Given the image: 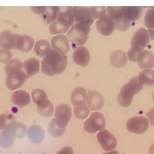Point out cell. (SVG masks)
<instances>
[{"mask_svg": "<svg viewBox=\"0 0 154 154\" xmlns=\"http://www.w3.org/2000/svg\"><path fill=\"white\" fill-rule=\"evenodd\" d=\"M67 57L61 55L56 50H51L42 61V72L48 76L62 74L66 69Z\"/></svg>", "mask_w": 154, "mask_h": 154, "instance_id": "6da1fadb", "label": "cell"}, {"mask_svg": "<svg viewBox=\"0 0 154 154\" xmlns=\"http://www.w3.org/2000/svg\"><path fill=\"white\" fill-rule=\"evenodd\" d=\"M143 88V86L138 82L137 77L131 78L128 83L122 87L118 95L119 104L124 107L130 106L133 102L134 96L140 93Z\"/></svg>", "mask_w": 154, "mask_h": 154, "instance_id": "7a4b0ae2", "label": "cell"}, {"mask_svg": "<svg viewBox=\"0 0 154 154\" xmlns=\"http://www.w3.org/2000/svg\"><path fill=\"white\" fill-rule=\"evenodd\" d=\"M90 26L84 23H76L67 33L68 39L75 45L82 46L84 45L88 39Z\"/></svg>", "mask_w": 154, "mask_h": 154, "instance_id": "3957f363", "label": "cell"}, {"mask_svg": "<svg viewBox=\"0 0 154 154\" xmlns=\"http://www.w3.org/2000/svg\"><path fill=\"white\" fill-rule=\"evenodd\" d=\"M106 126V120L103 114L100 112L91 113L89 118L84 123V129L87 133L94 134L98 131L104 130Z\"/></svg>", "mask_w": 154, "mask_h": 154, "instance_id": "277c9868", "label": "cell"}, {"mask_svg": "<svg viewBox=\"0 0 154 154\" xmlns=\"http://www.w3.org/2000/svg\"><path fill=\"white\" fill-rule=\"evenodd\" d=\"M54 116L57 126L61 129H65L72 117L71 107L66 104L58 105L56 106Z\"/></svg>", "mask_w": 154, "mask_h": 154, "instance_id": "5b68a950", "label": "cell"}, {"mask_svg": "<svg viewBox=\"0 0 154 154\" xmlns=\"http://www.w3.org/2000/svg\"><path fill=\"white\" fill-rule=\"evenodd\" d=\"M126 126L130 133L142 134L146 132L149 128V120L143 116H133L128 120Z\"/></svg>", "mask_w": 154, "mask_h": 154, "instance_id": "8992f818", "label": "cell"}, {"mask_svg": "<svg viewBox=\"0 0 154 154\" xmlns=\"http://www.w3.org/2000/svg\"><path fill=\"white\" fill-rule=\"evenodd\" d=\"M97 140L104 151L108 152L113 151L116 148L117 141L114 135L108 130H104L98 133Z\"/></svg>", "mask_w": 154, "mask_h": 154, "instance_id": "52a82bcc", "label": "cell"}, {"mask_svg": "<svg viewBox=\"0 0 154 154\" xmlns=\"http://www.w3.org/2000/svg\"><path fill=\"white\" fill-rule=\"evenodd\" d=\"M56 21L65 28L69 29L70 27H72L75 22L73 7H59V11Z\"/></svg>", "mask_w": 154, "mask_h": 154, "instance_id": "ba28073f", "label": "cell"}, {"mask_svg": "<svg viewBox=\"0 0 154 154\" xmlns=\"http://www.w3.org/2000/svg\"><path fill=\"white\" fill-rule=\"evenodd\" d=\"M96 28L101 35L108 36L115 31V22L108 15L106 14L97 21Z\"/></svg>", "mask_w": 154, "mask_h": 154, "instance_id": "9c48e42d", "label": "cell"}, {"mask_svg": "<svg viewBox=\"0 0 154 154\" xmlns=\"http://www.w3.org/2000/svg\"><path fill=\"white\" fill-rule=\"evenodd\" d=\"M105 104V99L99 92L95 90L88 92L86 105L91 111L100 110Z\"/></svg>", "mask_w": 154, "mask_h": 154, "instance_id": "30bf717a", "label": "cell"}, {"mask_svg": "<svg viewBox=\"0 0 154 154\" xmlns=\"http://www.w3.org/2000/svg\"><path fill=\"white\" fill-rule=\"evenodd\" d=\"M75 23H84L91 25L94 19L91 14L90 8L86 6H74L73 7Z\"/></svg>", "mask_w": 154, "mask_h": 154, "instance_id": "8fae6325", "label": "cell"}, {"mask_svg": "<svg viewBox=\"0 0 154 154\" xmlns=\"http://www.w3.org/2000/svg\"><path fill=\"white\" fill-rule=\"evenodd\" d=\"M90 58L88 50L84 46L77 47L72 54V59L75 63L83 68L88 66Z\"/></svg>", "mask_w": 154, "mask_h": 154, "instance_id": "7c38bea8", "label": "cell"}, {"mask_svg": "<svg viewBox=\"0 0 154 154\" xmlns=\"http://www.w3.org/2000/svg\"><path fill=\"white\" fill-rule=\"evenodd\" d=\"M17 34H14L9 30H5L0 33V47L4 50H15Z\"/></svg>", "mask_w": 154, "mask_h": 154, "instance_id": "4fadbf2b", "label": "cell"}, {"mask_svg": "<svg viewBox=\"0 0 154 154\" xmlns=\"http://www.w3.org/2000/svg\"><path fill=\"white\" fill-rule=\"evenodd\" d=\"M51 46L62 55H66L70 50V45L67 38L63 34H58L51 40Z\"/></svg>", "mask_w": 154, "mask_h": 154, "instance_id": "5bb4252c", "label": "cell"}, {"mask_svg": "<svg viewBox=\"0 0 154 154\" xmlns=\"http://www.w3.org/2000/svg\"><path fill=\"white\" fill-rule=\"evenodd\" d=\"M150 42L149 34L146 29L141 27L137 30L132 36L131 45L132 47H139L144 48Z\"/></svg>", "mask_w": 154, "mask_h": 154, "instance_id": "9a60e30c", "label": "cell"}, {"mask_svg": "<svg viewBox=\"0 0 154 154\" xmlns=\"http://www.w3.org/2000/svg\"><path fill=\"white\" fill-rule=\"evenodd\" d=\"M27 79L26 73L21 70L12 76H7L5 84L6 87L10 90H14L22 86Z\"/></svg>", "mask_w": 154, "mask_h": 154, "instance_id": "2e32d148", "label": "cell"}, {"mask_svg": "<svg viewBox=\"0 0 154 154\" xmlns=\"http://www.w3.org/2000/svg\"><path fill=\"white\" fill-rule=\"evenodd\" d=\"M34 41L32 37L28 34H17L15 50L23 52H29L31 51L34 45Z\"/></svg>", "mask_w": 154, "mask_h": 154, "instance_id": "e0dca14e", "label": "cell"}, {"mask_svg": "<svg viewBox=\"0 0 154 154\" xmlns=\"http://www.w3.org/2000/svg\"><path fill=\"white\" fill-rule=\"evenodd\" d=\"M137 62L141 69H152L154 66V54L152 52L145 50L139 54Z\"/></svg>", "mask_w": 154, "mask_h": 154, "instance_id": "ac0fdd59", "label": "cell"}, {"mask_svg": "<svg viewBox=\"0 0 154 154\" xmlns=\"http://www.w3.org/2000/svg\"><path fill=\"white\" fill-rule=\"evenodd\" d=\"M13 103L20 108L25 107L30 103L31 99L28 92L18 90L13 93L11 96Z\"/></svg>", "mask_w": 154, "mask_h": 154, "instance_id": "d6986e66", "label": "cell"}, {"mask_svg": "<svg viewBox=\"0 0 154 154\" xmlns=\"http://www.w3.org/2000/svg\"><path fill=\"white\" fill-rule=\"evenodd\" d=\"M23 68L26 73L27 79L37 74L39 72L40 62L35 58H30L22 63Z\"/></svg>", "mask_w": 154, "mask_h": 154, "instance_id": "ffe728a7", "label": "cell"}, {"mask_svg": "<svg viewBox=\"0 0 154 154\" xmlns=\"http://www.w3.org/2000/svg\"><path fill=\"white\" fill-rule=\"evenodd\" d=\"M87 95L85 88L81 87H76L72 91L70 97L72 105L75 106L83 105L87 101Z\"/></svg>", "mask_w": 154, "mask_h": 154, "instance_id": "44dd1931", "label": "cell"}, {"mask_svg": "<svg viewBox=\"0 0 154 154\" xmlns=\"http://www.w3.org/2000/svg\"><path fill=\"white\" fill-rule=\"evenodd\" d=\"M110 63L113 67L121 68L128 63V59L125 53L121 50H116L111 54Z\"/></svg>", "mask_w": 154, "mask_h": 154, "instance_id": "7402d4cb", "label": "cell"}, {"mask_svg": "<svg viewBox=\"0 0 154 154\" xmlns=\"http://www.w3.org/2000/svg\"><path fill=\"white\" fill-rule=\"evenodd\" d=\"M59 11V6H45V11L41 17L47 24H51L57 20Z\"/></svg>", "mask_w": 154, "mask_h": 154, "instance_id": "603a6c76", "label": "cell"}, {"mask_svg": "<svg viewBox=\"0 0 154 154\" xmlns=\"http://www.w3.org/2000/svg\"><path fill=\"white\" fill-rule=\"evenodd\" d=\"M28 136L32 143L39 144L44 139L45 133L43 129L38 126H32L29 128Z\"/></svg>", "mask_w": 154, "mask_h": 154, "instance_id": "cb8c5ba5", "label": "cell"}, {"mask_svg": "<svg viewBox=\"0 0 154 154\" xmlns=\"http://www.w3.org/2000/svg\"><path fill=\"white\" fill-rule=\"evenodd\" d=\"M16 117L11 114H0V131L12 129L16 125Z\"/></svg>", "mask_w": 154, "mask_h": 154, "instance_id": "d4e9b609", "label": "cell"}, {"mask_svg": "<svg viewBox=\"0 0 154 154\" xmlns=\"http://www.w3.org/2000/svg\"><path fill=\"white\" fill-rule=\"evenodd\" d=\"M143 11L140 6H126L124 17L131 22L135 21L141 17Z\"/></svg>", "mask_w": 154, "mask_h": 154, "instance_id": "484cf974", "label": "cell"}, {"mask_svg": "<svg viewBox=\"0 0 154 154\" xmlns=\"http://www.w3.org/2000/svg\"><path fill=\"white\" fill-rule=\"evenodd\" d=\"M139 84L146 87L152 86L154 85V71L146 69L141 71L138 75Z\"/></svg>", "mask_w": 154, "mask_h": 154, "instance_id": "4316f807", "label": "cell"}, {"mask_svg": "<svg viewBox=\"0 0 154 154\" xmlns=\"http://www.w3.org/2000/svg\"><path fill=\"white\" fill-rule=\"evenodd\" d=\"M23 64L19 59L14 58L8 62L5 66V71L7 76H12L21 70Z\"/></svg>", "mask_w": 154, "mask_h": 154, "instance_id": "83f0119b", "label": "cell"}, {"mask_svg": "<svg viewBox=\"0 0 154 154\" xmlns=\"http://www.w3.org/2000/svg\"><path fill=\"white\" fill-rule=\"evenodd\" d=\"M37 108L40 114L46 118L51 117L54 112V106L51 102L48 99L37 105Z\"/></svg>", "mask_w": 154, "mask_h": 154, "instance_id": "f1b7e54d", "label": "cell"}, {"mask_svg": "<svg viewBox=\"0 0 154 154\" xmlns=\"http://www.w3.org/2000/svg\"><path fill=\"white\" fill-rule=\"evenodd\" d=\"M51 48V46L48 41L40 40L35 43L33 51L37 56L43 57L50 51Z\"/></svg>", "mask_w": 154, "mask_h": 154, "instance_id": "f546056e", "label": "cell"}, {"mask_svg": "<svg viewBox=\"0 0 154 154\" xmlns=\"http://www.w3.org/2000/svg\"><path fill=\"white\" fill-rule=\"evenodd\" d=\"M126 6H108L106 10L108 15L114 22L124 17Z\"/></svg>", "mask_w": 154, "mask_h": 154, "instance_id": "4dcf8cb0", "label": "cell"}, {"mask_svg": "<svg viewBox=\"0 0 154 154\" xmlns=\"http://www.w3.org/2000/svg\"><path fill=\"white\" fill-rule=\"evenodd\" d=\"M66 131L65 129H61L57 126L55 123V118H53L50 122L48 126V131L51 136L54 138H60L61 137Z\"/></svg>", "mask_w": 154, "mask_h": 154, "instance_id": "1f68e13d", "label": "cell"}, {"mask_svg": "<svg viewBox=\"0 0 154 154\" xmlns=\"http://www.w3.org/2000/svg\"><path fill=\"white\" fill-rule=\"evenodd\" d=\"M31 95L32 101L37 105L38 104L42 101L48 99L47 93L43 89L40 88L34 89L32 92Z\"/></svg>", "mask_w": 154, "mask_h": 154, "instance_id": "d6a6232c", "label": "cell"}, {"mask_svg": "<svg viewBox=\"0 0 154 154\" xmlns=\"http://www.w3.org/2000/svg\"><path fill=\"white\" fill-rule=\"evenodd\" d=\"M74 111L75 116L79 120H84L90 113L89 109L86 105L75 106Z\"/></svg>", "mask_w": 154, "mask_h": 154, "instance_id": "836d02e7", "label": "cell"}, {"mask_svg": "<svg viewBox=\"0 0 154 154\" xmlns=\"http://www.w3.org/2000/svg\"><path fill=\"white\" fill-rule=\"evenodd\" d=\"M89 8L91 14L93 19H100L106 12V8L105 6H91Z\"/></svg>", "mask_w": 154, "mask_h": 154, "instance_id": "e575fe53", "label": "cell"}, {"mask_svg": "<svg viewBox=\"0 0 154 154\" xmlns=\"http://www.w3.org/2000/svg\"><path fill=\"white\" fill-rule=\"evenodd\" d=\"M146 13L144 24L149 29H154V7H150Z\"/></svg>", "mask_w": 154, "mask_h": 154, "instance_id": "d590c367", "label": "cell"}, {"mask_svg": "<svg viewBox=\"0 0 154 154\" xmlns=\"http://www.w3.org/2000/svg\"><path fill=\"white\" fill-rule=\"evenodd\" d=\"M49 30L51 34H56L66 33L69 29L63 27L56 20L50 25Z\"/></svg>", "mask_w": 154, "mask_h": 154, "instance_id": "8d00e7d4", "label": "cell"}, {"mask_svg": "<svg viewBox=\"0 0 154 154\" xmlns=\"http://www.w3.org/2000/svg\"><path fill=\"white\" fill-rule=\"evenodd\" d=\"M115 27L120 31H125L129 29L131 25V22L124 17L119 19L115 22Z\"/></svg>", "mask_w": 154, "mask_h": 154, "instance_id": "74e56055", "label": "cell"}, {"mask_svg": "<svg viewBox=\"0 0 154 154\" xmlns=\"http://www.w3.org/2000/svg\"><path fill=\"white\" fill-rule=\"evenodd\" d=\"M144 51V49L139 47H132L128 51L127 53V57L130 61L137 62V57L142 52Z\"/></svg>", "mask_w": 154, "mask_h": 154, "instance_id": "f35d334b", "label": "cell"}, {"mask_svg": "<svg viewBox=\"0 0 154 154\" xmlns=\"http://www.w3.org/2000/svg\"><path fill=\"white\" fill-rule=\"evenodd\" d=\"M12 57L11 52L8 50L0 49V62L3 64L7 63Z\"/></svg>", "mask_w": 154, "mask_h": 154, "instance_id": "ab89813d", "label": "cell"}, {"mask_svg": "<svg viewBox=\"0 0 154 154\" xmlns=\"http://www.w3.org/2000/svg\"><path fill=\"white\" fill-rule=\"evenodd\" d=\"M146 116L150 121L151 125L154 126V108H151L146 113Z\"/></svg>", "mask_w": 154, "mask_h": 154, "instance_id": "60d3db41", "label": "cell"}, {"mask_svg": "<svg viewBox=\"0 0 154 154\" xmlns=\"http://www.w3.org/2000/svg\"><path fill=\"white\" fill-rule=\"evenodd\" d=\"M73 148L70 146H66L63 147L60 151H59L57 154H74Z\"/></svg>", "mask_w": 154, "mask_h": 154, "instance_id": "b9f144b4", "label": "cell"}, {"mask_svg": "<svg viewBox=\"0 0 154 154\" xmlns=\"http://www.w3.org/2000/svg\"><path fill=\"white\" fill-rule=\"evenodd\" d=\"M30 8L32 11L36 14L41 15L45 11V6H32Z\"/></svg>", "mask_w": 154, "mask_h": 154, "instance_id": "7bdbcfd3", "label": "cell"}, {"mask_svg": "<svg viewBox=\"0 0 154 154\" xmlns=\"http://www.w3.org/2000/svg\"><path fill=\"white\" fill-rule=\"evenodd\" d=\"M148 34H149L150 39L152 41H154V29H148Z\"/></svg>", "mask_w": 154, "mask_h": 154, "instance_id": "ee69618b", "label": "cell"}, {"mask_svg": "<svg viewBox=\"0 0 154 154\" xmlns=\"http://www.w3.org/2000/svg\"><path fill=\"white\" fill-rule=\"evenodd\" d=\"M149 154H154V143L152 144L149 148Z\"/></svg>", "mask_w": 154, "mask_h": 154, "instance_id": "f6af8a7d", "label": "cell"}, {"mask_svg": "<svg viewBox=\"0 0 154 154\" xmlns=\"http://www.w3.org/2000/svg\"><path fill=\"white\" fill-rule=\"evenodd\" d=\"M102 154H120L117 151H113L112 152H109L108 153H104Z\"/></svg>", "mask_w": 154, "mask_h": 154, "instance_id": "bcb514c9", "label": "cell"}, {"mask_svg": "<svg viewBox=\"0 0 154 154\" xmlns=\"http://www.w3.org/2000/svg\"><path fill=\"white\" fill-rule=\"evenodd\" d=\"M153 102L154 103V92L153 93Z\"/></svg>", "mask_w": 154, "mask_h": 154, "instance_id": "7dc6e473", "label": "cell"}, {"mask_svg": "<svg viewBox=\"0 0 154 154\" xmlns=\"http://www.w3.org/2000/svg\"></svg>", "mask_w": 154, "mask_h": 154, "instance_id": "c3c4849f", "label": "cell"}]
</instances>
